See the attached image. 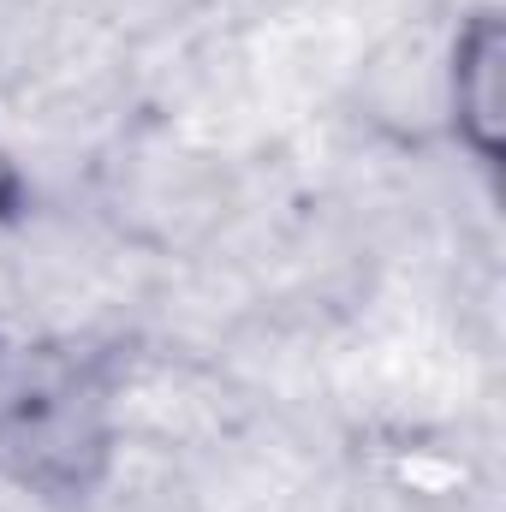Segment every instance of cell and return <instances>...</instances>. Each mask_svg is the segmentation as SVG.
Wrapping results in <instances>:
<instances>
[{"label": "cell", "instance_id": "obj_1", "mask_svg": "<svg viewBox=\"0 0 506 512\" xmlns=\"http://www.w3.org/2000/svg\"><path fill=\"white\" fill-rule=\"evenodd\" d=\"M137 346L90 328L0 322V489L84 512L120 465Z\"/></svg>", "mask_w": 506, "mask_h": 512}, {"label": "cell", "instance_id": "obj_2", "mask_svg": "<svg viewBox=\"0 0 506 512\" xmlns=\"http://www.w3.org/2000/svg\"><path fill=\"white\" fill-rule=\"evenodd\" d=\"M501 84H506V18L495 0H483L471 12H459V24L447 36V60H441L447 137L483 173H501V143H506Z\"/></svg>", "mask_w": 506, "mask_h": 512}, {"label": "cell", "instance_id": "obj_3", "mask_svg": "<svg viewBox=\"0 0 506 512\" xmlns=\"http://www.w3.org/2000/svg\"><path fill=\"white\" fill-rule=\"evenodd\" d=\"M30 203H36V185L24 173V161L0 143V227H18L30 215Z\"/></svg>", "mask_w": 506, "mask_h": 512}]
</instances>
